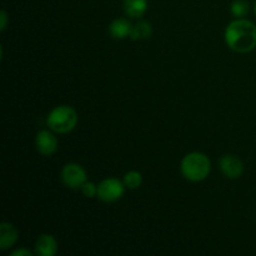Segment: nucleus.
I'll return each mask as SVG.
<instances>
[{"label":"nucleus","mask_w":256,"mask_h":256,"mask_svg":"<svg viewBox=\"0 0 256 256\" xmlns=\"http://www.w3.org/2000/svg\"><path fill=\"white\" fill-rule=\"evenodd\" d=\"M225 42L234 52L246 54L256 48V25L242 18L232 20L225 29Z\"/></svg>","instance_id":"1"},{"label":"nucleus","mask_w":256,"mask_h":256,"mask_svg":"<svg viewBox=\"0 0 256 256\" xmlns=\"http://www.w3.org/2000/svg\"><path fill=\"white\" fill-rule=\"evenodd\" d=\"M182 176L192 182H200L209 176L212 162L204 152H192L185 155L180 162Z\"/></svg>","instance_id":"2"},{"label":"nucleus","mask_w":256,"mask_h":256,"mask_svg":"<svg viewBox=\"0 0 256 256\" xmlns=\"http://www.w3.org/2000/svg\"><path fill=\"white\" fill-rule=\"evenodd\" d=\"M78 124V114L69 105H59L49 112L46 125L56 134H68L72 132Z\"/></svg>","instance_id":"3"},{"label":"nucleus","mask_w":256,"mask_h":256,"mask_svg":"<svg viewBox=\"0 0 256 256\" xmlns=\"http://www.w3.org/2000/svg\"><path fill=\"white\" fill-rule=\"evenodd\" d=\"M60 178H62V184L72 190L82 189V185L88 182L86 172L82 165L76 164V162L65 164L60 172Z\"/></svg>","instance_id":"4"},{"label":"nucleus","mask_w":256,"mask_h":256,"mask_svg":"<svg viewBox=\"0 0 256 256\" xmlns=\"http://www.w3.org/2000/svg\"><path fill=\"white\" fill-rule=\"evenodd\" d=\"M125 184L116 178H108L98 185V198L104 202H115L122 199L125 192Z\"/></svg>","instance_id":"5"},{"label":"nucleus","mask_w":256,"mask_h":256,"mask_svg":"<svg viewBox=\"0 0 256 256\" xmlns=\"http://www.w3.org/2000/svg\"><path fill=\"white\" fill-rule=\"evenodd\" d=\"M219 168L228 179H239L244 174V162L235 155H224L220 159Z\"/></svg>","instance_id":"6"},{"label":"nucleus","mask_w":256,"mask_h":256,"mask_svg":"<svg viewBox=\"0 0 256 256\" xmlns=\"http://www.w3.org/2000/svg\"><path fill=\"white\" fill-rule=\"evenodd\" d=\"M52 130H42L36 134L35 146L36 150L44 156H50L58 150V139Z\"/></svg>","instance_id":"7"},{"label":"nucleus","mask_w":256,"mask_h":256,"mask_svg":"<svg viewBox=\"0 0 256 256\" xmlns=\"http://www.w3.org/2000/svg\"><path fill=\"white\" fill-rule=\"evenodd\" d=\"M58 242L52 234H42L35 242V254L39 256H55Z\"/></svg>","instance_id":"8"},{"label":"nucleus","mask_w":256,"mask_h":256,"mask_svg":"<svg viewBox=\"0 0 256 256\" xmlns=\"http://www.w3.org/2000/svg\"><path fill=\"white\" fill-rule=\"evenodd\" d=\"M19 232L12 222H2L0 225V250H8L18 242Z\"/></svg>","instance_id":"9"},{"label":"nucleus","mask_w":256,"mask_h":256,"mask_svg":"<svg viewBox=\"0 0 256 256\" xmlns=\"http://www.w3.org/2000/svg\"><path fill=\"white\" fill-rule=\"evenodd\" d=\"M132 25L130 22L125 18H118V19L112 20L109 25V34L112 35L114 39L122 40L125 38L130 36L132 32Z\"/></svg>","instance_id":"10"},{"label":"nucleus","mask_w":256,"mask_h":256,"mask_svg":"<svg viewBox=\"0 0 256 256\" xmlns=\"http://www.w3.org/2000/svg\"><path fill=\"white\" fill-rule=\"evenodd\" d=\"M148 4V0H124L122 8L128 16L132 19H139L146 12Z\"/></svg>","instance_id":"11"},{"label":"nucleus","mask_w":256,"mask_h":256,"mask_svg":"<svg viewBox=\"0 0 256 256\" xmlns=\"http://www.w3.org/2000/svg\"><path fill=\"white\" fill-rule=\"evenodd\" d=\"M152 34V25L149 24L148 22H138L136 24L132 25V32H130V39L132 40H145V39H149Z\"/></svg>","instance_id":"12"},{"label":"nucleus","mask_w":256,"mask_h":256,"mask_svg":"<svg viewBox=\"0 0 256 256\" xmlns=\"http://www.w3.org/2000/svg\"><path fill=\"white\" fill-rule=\"evenodd\" d=\"M122 182H124L125 186H126L128 189L135 190L138 189V188H140V185H142V175L140 174L139 172H136V170H130V172H128L126 174L124 175Z\"/></svg>","instance_id":"13"},{"label":"nucleus","mask_w":256,"mask_h":256,"mask_svg":"<svg viewBox=\"0 0 256 256\" xmlns=\"http://www.w3.org/2000/svg\"><path fill=\"white\" fill-rule=\"evenodd\" d=\"M230 12L234 16L244 18L249 12V4L245 0H234L230 5Z\"/></svg>","instance_id":"14"},{"label":"nucleus","mask_w":256,"mask_h":256,"mask_svg":"<svg viewBox=\"0 0 256 256\" xmlns=\"http://www.w3.org/2000/svg\"><path fill=\"white\" fill-rule=\"evenodd\" d=\"M82 192L84 196L92 199V198L98 196V185L92 182H86L82 188Z\"/></svg>","instance_id":"15"},{"label":"nucleus","mask_w":256,"mask_h":256,"mask_svg":"<svg viewBox=\"0 0 256 256\" xmlns=\"http://www.w3.org/2000/svg\"><path fill=\"white\" fill-rule=\"evenodd\" d=\"M8 14L5 10L0 12V32H4L8 26Z\"/></svg>","instance_id":"16"},{"label":"nucleus","mask_w":256,"mask_h":256,"mask_svg":"<svg viewBox=\"0 0 256 256\" xmlns=\"http://www.w3.org/2000/svg\"><path fill=\"white\" fill-rule=\"evenodd\" d=\"M32 252H30L29 249H25V248H22V249H16L12 252V256H32Z\"/></svg>","instance_id":"17"},{"label":"nucleus","mask_w":256,"mask_h":256,"mask_svg":"<svg viewBox=\"0 0 256 256\" xmlns=\"http://www.w3.org/2000/svg\"><path fill=\"white\" fill-rule=\"evenodd\" d=\"M254 12H255V15H256V2H255V5H254Z\"/></svg>","instance_id":"18"}]
</instances>
